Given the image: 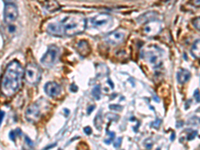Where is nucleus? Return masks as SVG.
Returning <instances> with one entry per match:
<instances>
[{"label": "nucleus", "mask_w": 200, "mask_h": 150, "mask_svg": "<svg viewBox=\"0 0 200 150\" xmlns=\"http://www.w3.org/2000/svg\"><path fill=\"white\" fill-rule=\"evenodd\" d=\"M24 71L22 65L16 60L11 61L6 66L1 82V91L4 95L12 96L18 91L24 77Z\"/></svg>", "instance_id": "f257e3e1"}, {"label": "nucleus", "mask_w": 200, "mask_h": 150, "mask_svg": "<svg viewBox=\"0 0 200 150\" xmlns=\"http://www.w3.org/2000/svg\"><path fill=\"white\" fill-rule=\"evenodd\" d=\"M62 24L64 26L65 35L74 36L83 32L86 28L87 21L84 15L80 13H72L69 14L63 19Z\"/></svg>", "instance_id": "f03ea898"}, {"label": "nucleus", "mask_w": 200, "mask_h": 150, "mask_svg": "<svg viewBox=\"0 0 200 150\" xmlns=\"http://www.w3.org/2000/svg\"><path fill=\"white\" fill-rule=\"evenodd\" d=\"M141 57L153 68H158L162 64L163 51L159 46L154 44H149L143 47L141 50Z\"/></svg>", "instance_id": "7ed1b4c3"}, {"label": "nucleus", "mask_w": 200, "mask_h": 150, "mask_svg": "<svg viewBox=\"0 0 200 150\" xmlns=\"http://www.w3.org/2000/svg\"><path fill=\"white\" fill-rule=\"evenodd\" d=\"M112 17L107 13H99L96 16L90 19V24L92 27L100 30V31H105L112 26Z\"/></svg>", "instance_id": "20e7f679"}, {"label": "nucleus", "mask_w": 200, "mask_h": 150, "mask_svg": "<svg viewBox=\"0 0 200 150\" xmlns=\"http://www.w3.org/2000/svg\"><path fill=\"white\" fill-rule=\"evenodd\" d=\"M24 78L28 84L35 85L39 82L41 78V70L35 64H28L25 68Z\"/></svg>", "instance_id": "39448f33"}, {"label": "nucleus", "mask_w": 200, "mask_h": 150, "mask_svg": "<svg viewBox=\"0 0 200 150\" xmlns=\"http://www.w3.org/2000/svg\"><path fill=\"white\" fill-rule=\"evenodd\" d=\"M59 57V48L55 45H49L45 54L42 56L41 63L45 67H51L56 63Z\"/></svg>", "instance_id": "423d86ee"}, {"label": "nucleus", "mask_w": 200, "mask_h": 150, "mask_svg": "<svg viewBox=\"0 0 200 150\" xmlns=\"http://www.w3.org/2000/svg\"><path fill=\"white\" fill-rule=\"evenodd\" d=\"M18 17V8L14 3H6L4 7V21L7 24H11Z\"/></svg>", "instance_id": "0eeeda50"}, {"label": "nucleus", "mask_w": 200, "mask_h": 150, "mask_svg": "<svg viewBox=\"0 0 200 150\" xmlns=\"http://www.w3.org/2000/svg\"><path fill=\"white\" fill-rule=\"evenodd\" d=\"M161 28H162V25H161L160 21L152 19V20L146 22V25L143 28V32L145 35L153 37V36L158 35L159 32L161 31Z\"/></svg>", "instance_id": "6e6552de"}, {"label": "nucleus", "mask_w": 200, "mask_h": 150, "mask_svg": "<svg viewBox=\"0 0 200 150\" xmlns=\"http://www.w3.org/2000/svg\"><path fill=\"white\" fill-rule=\"evenodd\" d=\"M25 116L29 122L37 121L41 116V108H40L39 104L37 102H34L31 105H29L28 108L26 109V112H25Z\"/></svg>", "instance_id": "1a4fd4ad"}, {"label": "nucleus", "mask_w": 200, "mask_h": 150, "mask_svg": "<svg viewBox=\"0 0 200 150\" xmlns=\"http://www.w3.org/2000/svg\"><path fill=\"white\" fill-rule=\"evenodd\" d=\"M46 31L52 36H56V37H61L62 35L65 34L64 26H63L62 22H50L46 26Z\"/></svg>", "instance_id": "9d476101"}, {"label": "nucleus", "mask_w": 200, "mask_h": 150, "mask_svg": "<svg viewBox=\"0 0 200 150\" xmlns=\"http://www.w3.org/2000/svg\"><path fill=\"white\" fill-rule=\"evenodd\" d=\"M124 37H125L124 31L121 29H118V30H115V31L110 32V33L106 36V41L109 44L117 45V44L121 43V42L124 40Z\"/></svg>", "instance_id": "9b49d317"}, {"label": "nucleus", "mask_w": 200, "mask_h": 150, "mask_svg": "<svg viewBox=\"0 0 200 150\" xmlns=\"http://www.w3.org/2000/svg\"><path fill=\"white\" fill-rule=\"evenodd\" d=\"M44 91L47 94L48 96L52 98L58 97L61 93V87L59 84H57L56 82H52V81H49L45 84L44 86Z\"/></svg>", "instance_id": "f8f14e48"}, {"label": "nucleus", "mask_w": 200, "mask_h": 150, "mask_svg": "<svg viewBox=\"0 0 200 150\" xmlns=\"http://www.w3.org/2000/svg\"><path fill=\"white\" fill-rule=\"evenodd\" d=\"M190 72L186 69H180L179 71L177 72V81L180 84H184L187 81L190 79Z\"/></svg>", "instance_id": "ddd939ff"}, {"label": "nucleus", "mask_w": 200, "mask_h": 150, "mask_svg": "<svg viewBox=\"0 0 200 150\" xmlns=\"http://www.w3.org/2000/svg\"><path fill=\"white\" fill-rule=\"evenodd\" d=\"M77 51L79 52L80 55H82V56H86V55L89 54V52H90V46H89V44L87 43L86 41H84V40H82V41H80L79 43L77 44Z\"/></svg>", "instance_id": "4468645a"}, {"label": "nucleus", "mask_w": 200, "mask_h": 150, "mask_svg": "<svg viewBox=\"0 0 200 150\" xmlns=\"http://www.w3.org/2000/svg\"><path fill=\"white\" fill-rule=\"evenodd\" d=\"M191 54L194 58L200 59V39H197L193 42L191 46Z\"/></svg>", "instance_id": "2eb2a0df"}, {"label": "nucleus", "mask_w": 200, "mask_h": 150, "mask_svg": "<svg viewBox=\"0 0 200 150\" xmlns=\"http://www.w3.org/2000/svg\"><path fill=\"white\" fill-rule=\"evenodd\" d=\"M44 7L46 8V9L48 10V11H55V10L59 9V4L57 3L55 0H46L45 2H44Z\"/></svg>", "instance_id": "dca6fc26"}, {"label": "nucleus", "mask_w": 200, "mask_h": 150, "mask_svg": "<svg viewBox=\"0 0 200 150\" xmlns=\"http://www.w3.org/2000/svg\"><path fill=\"white\" fill-rule=\"evenodd\" d=\"M92 96L96 100L100 99V97H101V89H100L99 85H95L94 88L92 89Z\"/></svg>", "instance_id": "f3484780"}, {"label": "nucleus", "mask_w": 200, "mask_h": 150, "mask_svg": "<svg viewBox=\"0 0 200 150\" xmlns=\"http://www.w3.org/2000/svg\"><path fill=\"white\" fill-rule=\"evenodd\" d=\"M193 25L195 28L200 31V17H196L195 19H193Z\"/></svg>", "instance_id": "a211bd4d"}, {"label": "nucleus", "mask_w": 200, "mask_h": 150, "mask_svg": "<svg viewBox=\"0 0 200 150\" xmlns=\"http://www.w3.org/2000/svg\"><path fill=\"white\" fill-rule=\"evenodd\" d=\"M194 98L196 99L197 102H200V92H199L198 89L195 90V92H194Z\"/></svg>", "instance_id": "6ab92c4d"}, {"label": "nucleus", "mask_w": 200, "mask_h": 150, "mask_svg": "<svg viewBox=\"0 0 200 150\" xmlns=\"http://www.w3.org/2000/svg\"><path fill=\"white\" fill-rule=\"evenodd\" d=\"M121 140H122V138H121V137H119V138L117 139V143H116V142L114 143V147H115V148H118V147L120 146V144H121Z\"/></svg>", "instance_id": "aec40b11"}, {"label": "nucleus", "mask_w": 200, "mask_h": 150, "mask_svg": "<svg viewBox=\"0 0 200 150\" xmlns=\"http://www.w3.org/2000/svg\"><path fill=\"white\" fill-rule=\"evenodd\" d=\"M196 135H197V132H196V131H193V132H192V134H191L190 136L187 137V139H188V140H191V139L194 138V137L196 136Z\"/></svg>", "instance_id": "412c9836"}, {"label": "nucleus", "mask_w": 200, "mask_h": 150, "mask_svg": "<svg viewBox=\"0 0 200 150\" xmlns=\"http://www.w3.org/2000/svg\"><path fill=\"white\" fill-rule=\"evenodd\" d=\"M10 139H12V140H15V131H11L10 132V135H9Z\"/></svg>", "instance_id": "4be33fe9"}, {"label": "nucleus", "mask_w": 200, "mask_h": 150, "mask_svg": "<svg viewBox=\"0 0 200 150\" xmlns=\"http://www.w3.org/2000/svg\"><path fill=\"white\" fill-rule=\"evenodd\" d=\"M192 3L194 6H200V0H192Z\"/></svg>", "instance_id": "5701e85b"}, {"label": "nucleus", "mask_w": 200, "mask_h": 150, "mask_svg": "<svg viewBox=\"0 0 200 150\" xmlns=\"http://www.w3.org/2000/svg\"><path fill=\"white\" fill-rule=\"evenodd\" d=\"M84 132H86V134H91V128L90 127H85L84 128Z\"/></svg>", "instance_id": "b1692460"}, {"label": "nucleus", "mask_w": 200, "mask_h": 150, "mask_svg": "<svg viewBox=\"0 0 200 150\" xmlns=\"http://www.w3.org/2000/svg\"><path fill=\"white\" fill-rule=\"evenodd\" d=\"M70 89H71V91H73V92H76V91H77V87H76L74 84H72V85H71V87H70Z\"/></svg>", "instance_id": "393cba45"}, {"label": "nucleus", "mask_w": 200, "mask_h": 150, "mask_svg": "<svg viewBox=\"0 0 200 150\" xmlns=\"http://www.w3.org/2000/svg\"><path fill=\"white\" fill-rule=\"evenodd\" d=\"M5 3H14L15 2V0H3Z\"/></svg>", "instance_id": "a878e982"}, {"label": "nucleus", "mask_w": 200, "mask_h": 150, "mask_svg": "<svg viewBox=\"0 0 200 150\" xmlns=\"http://www.w3.org/2000/svg\"><path fill=\"white\" fill-rule=\"evenodd\" d=\"M93 108H94V105H92V106H90V107H89V110L87 111V112H88V114H89V113L91 112V110H93Z\"/></svg>", "instance_id": "bb28decb"}, {"label": "nucleus", "mask_w": 200, "mask_h": 150, "mask_svg": "<svg viewBox=\"0 0 200 150\" xmlns=\"http://www.w3.org/2000/svg\"><path fill=\"white\" fill-rule=\"evenodd\" d=\"M4 115H5V114H4V112H3V111H1V122L3 121V117H4Z\"/></svg>", "instance_id": "cd10ccee"}, {"label": "nucleus", "mask_w": 200, "mask_h": 150, "mask_svg": "<svg viewBox=\"0 0 200 150\" xmlns=\"http://www.w3.org/2000/svg\"><path fill=\"white\" fill-rule=\"evenodd\" d=\"M174 138H175V134H174V133H172V135H171V140H173Z\"/></svg>", "instance_id": "c85d7f7f"}, {"label": "nucleus", "mask_w": 200, "mask_h": 150, "mask_svg": "<svg viewBox=\"0 0 200 150\" xmlns=\"http://www.w3.org/2000/svg\"><path fill=\"white\" fill-rule=\"evenodd\" d=\"M163 1H168V0H163Z\"/></svg>", "instance_id": "c756f323"}]
</instances>
